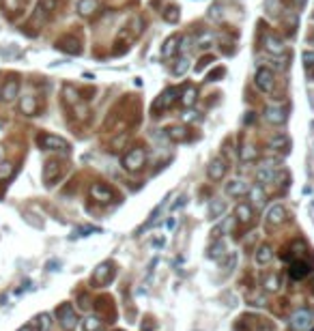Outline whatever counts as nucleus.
Here are the masks:
<instances>
[{"instance_id":"obj_2","label":"nucleus","mask_w":314,"mask_h":331,"mask_svg":"<svg viewBox=\"0 0 314 331\" xmlns=\"http://www.w3.org/2000/svg\"><path fill=\"white\" fill-rule=\"evenodd\" d=\"M176 99H179V90H176L174 86H168L163 93L157 97V99L153 101L151 106V112L153 114H159V112H166V110H170L176 103Z\"/></svg>"},{"instance_id":"obj_44","label":"nucleus","mask_w":314,"mask_h":331,"mask_svg":"<svg viewBox=\"0 0 314 331\" xmlns=\"http://www.w3.org/2000/svg\"><path fill=\"white\" fill-rule=\"evenodd\" d=\"M209 15H211L213 19H218V22H220V19H222V6H220V4H213L211 9H209Z\"/></svg>"},{"instance_id":"obj_20","label":"nucleus","mask_w":314,"mask_h":331,"mask_svg":"<svg viewBox=\"0 0 314 331\" xmlns=\"http://www.w3.org/2000/svg\"><path fill=\"white\" fill-rule=\"evenodd\" d=\"M97 9H99V0H80V2H78V13H80L82 17L95 15Z\"/></svg>"},{"instance_id":"obj_39","label":"nucleus","mask_w":314,"mask_h":331,"mask_svg":"<svg viewBox=\"0 0 314 331\" xmlns=\"http://www.w3.org/2000/svg\"><path fill=\"white\" fill-rule=\"evenodd\" d=\"M302 61H304V67L306 69H312L314 67V52H304V54H302Z\"/></svg>"},{"instance_id":"obj_18","label":"nucleus","mask_w":314,"mask_h":331,"mask_svg":"<svg viewBox=\"0 0 314 331\" xmlns=\"http://www.w3.org/2000/svg\"><path fill=\"white\" fill-rule=\"evenodd\" d=\"M37 99L32 95H24L22 99H19V112L26 114V116H35L37 114Z\"/></svg>"},{"instance_id":"obj_11","label":"nucleus","mask_w":314,"mask_h":331,"mask_svg":"<svg viewBox=\"0 0 314 331\" xmlns=\"http://www.w3.org/2000/svg\"><path fill=\"white\" fill-rule=\"evenodd\" d=\"M247 192H250V185L241 179H233L231 183H226V194L233 198H243L247 196Z\"/></svg>"},{"instance_id":"obj_49","label":"nucleus","mask_w":314,"mask_h":331,"mask_svg":"<svg viewBox=\"0 0 314 331\" xmlns=\"http://www.w3.org/2000/svg\"><path fill=\"white\" fill-rule=\"evenodd\" d=\"M119 331H121V329H119Z\"/></svg>"},{"instance_id":"obj_45","label":"nucleus","mask_w":314,"mask_h":331,"mask_svg":"<svg viewBox=\"0 0 314 331\" xmlns=\"http://www.w3.org/2000/svg\"><path fill=\"white\" fill-rule=\"evenodd\" d=\"M86 232H99V228H90V226H86V228L76 230V237H86Z\"/></svg>"},{"instance_id":"obj_5","label":"nucleus","mask_w":314,"mask_h":331,"mask_svg":"<svg viewBox=\"0 0 314 331\" xmlns=\"http://www.w3.org/2000/svg\"><path fill=\"white\" fill-rule=\"evenodd\" d=\"M56 316H58V321H61L63 329H67V331H71L78 325V314H76L71 303H63V306L56 310Z\"/></svg>"},{"instance_id":"obj_4","label":"nucleus","mask_w":314,"mask_h":331,"mask_svg":"<svg viewBox=\"0 0 314 331\" xmlns=\"http://www.w3.org/2000/svg\"><path fill=\"white\" fill-rule=\"evenodd\" d=\"M254 84L263 90V93H271L276 86V73L269 67H258L256 75H254Z\"/></svg>"},{"instance_id":"obj_19","label":"nucleus","mask_w":314,"mask_h":331,"mask_svg":"<svg viewBox=\"0 0 314 331\" xmlns=\"http://www.w3.org/2000/svg\"><path fill=\"white\" fill-rule=\"evenodd\" d=\"M284 217H286V211H284L282 204H273L271 209L267 211V222H269L271 226H280L284 222Z\"/></svg>"},{"instance_id":"obj_16","label":"nucleus","mask_w":314,"mask_h":331,"mask_svg":"<svg viewBox=\"0 0 314 331\" xmlns=\"http://www.w3.org/2000/svg\"><path fill=\"white\" fill-rule=\"evenodd\" d=\"M19 93V82L15 80V77H11V80H6V84L2 88H0V99L4 101H13Z\"/></svg>"},{"instance_id":"obj_31","label":"nucleus","mask_w":314,"mask_h":331,"mask_svg":"<svg viewBox=\"0 0 314 331\" xmlns=\"http://www.w3.org/2000/svg\"><path fill=\"white\" fill-rule=\"evenodd\" d=\"M252 196V202L254 206H263L265 204V194H263V187L256 185V187H250V192H247Z\"/></svg>"},{"instance_id":"obj_8","label":"nucleus","mask_w":314,"mask_h":331,"mask_svg":"<svg viewBox=\"0 0 314 331\" xmlns=\"http://www.w3.org/2000/svg\"><path fill=\"white\" fill-rule=\"evenodd\" d=\"M61 174H63V166L58 164V161H48V164L43 166V181H45V185L52 187V185H56V181L61 179Z\"/></svg>"},{"instance_id":"obj_32","label":"nucleus","mask_w":314,"mask_h":331,"mask_svg":"<svg viewBox=\"0 0 314 331\" xmlns=\"http://www.w3.org/2000/svg\"><path fill=\"white\" fill-rule=\"evenodd\" d=\"M226 211V204L222 202V200H213L211 206H209V215H211V219H220V215Z\"/></svg>"},{"instance_id":"obj_13","label":"nucleus","mask_w":314,"mask_h":331,"mask_svg":"<svg viewBox=\"0 0 314 331\" xmlns=\"http://www.w3.org/2000/svg\"><path fill=\"white\" fill-rule=\"evenodd\" d=\"M179 43H181V37H176V35L168 37L166 41H163V45H161V58L163 61H170V58L179 52Z\"/></svg>"},{"instance_id":"obj_28","label":"nucleus","mask_w":314,"mask_h":331,"mask_svg":"<svg viewBox=\"0 0 314 331\" xmlns=\"http://www.w3.org/2000/svg\"><path fill=\"white\" fill-rule=\"evenodd\" d=\"M289 146H291V140L286 138V135H276L271 142H269V148H273V151H289Z\"/></svg>"},{"instance_id":"obj_46","label":"nucleus","mask_w":314,"mask_h":331,"mask_svg":"<svg viewBox=\"0 0 314 331\" xmlns=\"http://www.w3.org/2000/svg\"><path fill=\"white\" fill-rule=\"evenodd\" d=\"M183 121H200V116H198V112H187V114H183Z\"/></svg>"},{"instance_id":"obj_43","label":"nucleus","mask_w":314,"mask_h":331,"mask_svg":"<svg viewBox=\"0 0 314 331\" xmlns=\"http://www.w3.org/2000/svg\"><path fill=\"white\" fill-rule=\"evenodd\" d=\"M265 286H267V290H269V293L278 290V277H276V275H269V277H267V282H265Z\"/></svg>"},{"instance_id":"obj_27","label":"nucleus","mask_w":314,"mask_h":331,"mask_svg":"<svg viewBox=\"0 0 314 331\" xmlns=\"http://www.w3.org/2000/svg\"><path fill=\"white\" fill-rule=\"evenodd\" d=\"M273 258V250L269 248V245H260V248L256 250V263L258 265H269Z\"/></svg>"},{"instance_id":"obj_42","label":"nucleus","mask_w":314,"mask_h":331,"mask_svg":"<svg viewBox=\"0 0 314 331\" xmlns=\"http://www.w3.org/2000/svg\"><path fill=\"white\" fill-rule=\"evenodd\" d=\"M213 61H215V58H213L211 54H209V56H202V58H200V63H198V65H196V71H202V69H205V67H207V65H211Z\"/></svg>"},{"instance_id":"obj_38","label":"nucleus","mask_w":314,"mask_h":331,"mask_svg":"<svg viewBox=\"0 0 314 331\" xmlns=\"http://www.w3.org/2000/svg\"><path fill=\"white\" fill-rule=\"evenodd\" d=\"M256 148L254 146H243L241 148V161H252V159H256Z\"/></svg>"},{"instance_id":"obj_1","label":"nucleus","mask_w":314,"mask_h":331,"mask_svg":"<svg viewBox=\"0 0 314 331\" xmlns=\"http://www.w3.org/2000/svg\"><path fill=\"white\" fill-rule=\"evenodd\" d=\"M37 144L43 148V151H58V153H69V142L61 138V135L54 133H39L37 135Z\"/></svg>"},{"instance_id":"obj_41","label":"nucleus","mask_w":314,"mask_h":331,"mask_svg":"<svg viewBox=\"0 0 314 331\" xmlns=\"http://www.w3.org/2000/svg\"><path fill=\"white\" fill-rule=\"evenodd\" d=\"M228 230H233V217H228V219H224V224L220 226L218 230H215V235L218 237H222V232H228Z\"/></svg>"},{"instance_id":"obj_35","label":"nucleus","mask_w":314,"mask_h":331,"mask_svg":"<svg viewBox=\"0 0 314 331\" xmlns=\"http://www.w3.org/2000/svg\"><path fill=\"white\" fill-rule=\"evenodd\" d=\"M185 132H187L185 127H170V129H168V135H170L172 140H187L189 135H187Z\"/></svg>"},{"instance_id":"obj_6","label":"nucleus","mask_w":314,"mask_h":331,"mask_svg":"<svg viewBox=\"0 0 314 331\" xmlns=\"http://www.w3.org/2000/svg\"><path fill=\"white\" fill-rule=\"evenodd\" d=\"M56 50L65 52V54H69V56H78V54L82 52L80 39L74 37V35H65V37H61V39L56 41Z\"/></svg>"},{"instance_id":"obj_30","label":"nucleus","mask_w":314,"mask_h":331,"mask_svg":"<svg viewBox=\"0 0 314 331\" xmlns=\"http://www.w3.org/2000/svg\"><path fill=\"white\" fill-rule=\"evenodd\" d=\"M82 327H84V331H103V323L97 319V316H88V319H84Z\"/></svg>"},{"instance_id":"obj_9","label":"nucleus","mask_w":314,"mask_h":331,"mask_svg":"<svg viewBox=\"0 0 314 331\" xmlns=\"http://www.w3.org/2000/svg\"><path fill=\"white\" fill-rule=\"evenodd\" d=\"M265 50L269 52V54H273V56H280V54H284V50H286V45H284V41L280 39L278 35H273V32H267L265 35Z\"/></svg>"},{"instance_id":"obj_24","label":"nucleus","mask_w":314,"mask_h":331,"mask_svg":"<svg viewBox=\"0 0 314 331\" xmlns=\"http://www.w3.org/2000/svg\"><path fill=\"white\" fill-rule=\"evenodd\" d=\"M252 215H254V211H252V206L250 204H239L237 209H235V217L239 219L241 224H250L252 222Z\"/></svg>"},{"instance_id":"obj_34","label":"nucleus","mask_w":314,"mask_h":331,"mask_svg":"<svg viewBox=\"0 0 314 331\" xmlns=\"http://www.w3.org/2000/svg\"><path fill=\"white\" fill-rule=\"evenodd\" d=\"M187 69H189V61H187V56H181L179 61H176V65L172 67V73H174V75H183Z\"/></svg>"},{"instance_id":"obj_14","label":"nucleus","mask_w":314,"mask_h":331,"mask_svg":"<svg viewBox=\"0 0 314 331\" xmlns=\"http://www.w3.org/2000/svg\"><path fill=\"white\" fill-rule=\"evenodd\" d=\"M90 196H93V200H97V202H110V200H112V190L103 183H95L90 187Z\"/></svg>"},{"instance_id":"obj_50","label":"nucleus","mask_w":314,"mask_h":331,"mask_svg":"<svg viewBox=\"0 0 314 331\" xmlns=\"http://www.w3.org/2000/svg\"><path fill=\"white\" fill-rule=\"evenodd\" d=\"M312 331H314V329H312Z\"/></svg>"},{"instance_id":"obj_10","label":"nucleus","mask_w":314,"mask_h":331,"mask_svg":"<svg viewBox=\"0 0 314 331\" xmlns=\"http://www.w3.org/2000/svg\"><path fill=\"white\" fill-rule=\"evenodd\" d=\"M114 271H112V265L110 263H101L99 267L95 269L93 273V284H97V286H103V284H108L110 280H112Z\"/></svg>"},{"instance_id":"obj_21","label":"nucleus","mask_w":314,"mask_h":331,"mask_svg":"<svg viewBox=\"0 0 314 331\" xmlns=\"http://www.w3.org/2000/svg\"><path fill=\"white\" fill-rule=\"evenodd\" d=\"M179 97H181V106L192 108L194 103H196V86H192V84H185L183 90L179 93Z\"/></svg>"},{"instance_id":"obj_48","label":"nucleus","mask_w":314,"mask_h":331,"mask_svg":"<svg viewBox=\"0 0 314 331\" xmlns=\"http://www.w3.org/2000/svg\"><path fill=\"white\" fill-rule=\"evenodd\" d=\"M17 331H35V329H32V327H30V325H24V327H22V329H17Z\"/></svg>"},{"instance_id":"obj_37","label":"nucleus","mask_w":314,"mask_h":331,"mask_svg":"<svg viewBox=\"0 0 314 331\" xmlns=\"http://www.w3.org/2000/svg\"><path fill=\"white\" fill-rule=\"evenodd\" d=\"M11 174H13V164H11V161H0V181L11 179Z\"/></svg>"},{"instance_id":"obj_33","label":"nucleus","mask_w":314,"mask_h":331,"mask_svg":"<svg viewBox=\"0 0 314 331\" xmlns=\"http://www.w3.org/2000/svg\"><path fill=\"white\" fill-rule=\"evenodd\" d=\"M213 41H215L213 32H205V35H200L198 39H196V45H198L200 50H209L213 45Z\"/></svg>"},{"instance_id":"obj_40","label":"nucleus","mask_w":314,"mask_h":331,"mask_svg":"<svg viewBox=\"0 0 314 331\" xmlns=\"http://www.w3.org/2000/svg\"><path fill=\"white\" fill-rule=\"evenodd\" d=\"M224 75H226V69H224V67H218L215 71H211V73H209L207 80H209V82H218L220 77H224Z\"/></svg>"},{"instance_id":"obj_15","label":"nucleus","mask_w":314,"mask_h":331,"mask_svg":"<svg viewBox=\"0 0 314 331\" xmlns=\"http://www.w3.org/2000/svg\"><path fill=\"white\" fill-rule=\"evenodd\" d=\"M226 170H228V166H226V161L222 159V157H215L211 164H209V177H211L213 181H222V179H224Z\"/></svg>"},{"instance_id":"obj_29","label":"nucleus","mask_w":314,"mask_h":331,"mask_svg":"<svg viewBox=\"0 0 314 331\" xmlns=\"http://www.w3.org/2000/svg\"><path fill=\"white\" fill-rule=\"evenodd\" d=\"M63 97H65V103H67V106H76V103L80 101V93H78L74 86H69V84L63 88Z\"/></svg>"},{"instance_id":"obj_47","label":"nucleus","mask_w":314,"mask_h":331,"mask_svg":"<svg viewBox=\"0 0 314 331\" xmlns=\"http://www.w3.org/2000/svg\"><path fill=\"white\" fill-rule=\"evenodd\" d=\"M243 123H245V125H252V123H254V112H247L245 119H243Z\"/></svg>"},{"instance_id":"obj_23","label":"nucleus","mask_w":314,"mask_h":331,"mask_svg":"<svg viewBox=\"0 0 314 331\" xmlns=\"http://www.w3.org/2000/svg\"><path fill=\"white\" fill-rule=\"evenodd\" d=\"M50 327H52V316L48 312L37 314L35 321H32V329L35 331H50Z\"/></svg>"},{"instance_id":"obj_3","label":"nucleus","mask_w":314,"mask_h":331,"mask_svg":"<svg viewBox=\"0 0 314 331\" xmlns=\"http://www.w3.org/2000/svg\"><path fill=\"white\" fill-rule=\"evenodd\" d=\"M145 161H147V153L142 151V148H132V151L121 159V164L127 172H138L140 168L145 166Z\"/></svg>"},{"instance_id":"obj_17","label":"nucleus","mask_w":314,"mask_h":331,"mask_svg":"<svg viewBox=\"0 0 314 331\" xmlns=\"http://www.w3.org/2000/svg\"><path fill=\"white\" fill-rule=\"evenodd\" d=\"M289 273H291L293 280H304V277L310 273V265L306 261H291Z\"/></svg>"},{"instance_id":"obj_12","label":"nucleus","mask_w":314,"mask_h":331,"mask_svg":"<svg viewBox=\"0 0 314 331\" xmlns=\"http://www.w3.org/2000/svg\"><path fill=\"white\" fill-rule=\"evenodd\" d=\"M265 119L271 123V125H282L286 121V110L282 106H267L265 108Z\"/></svg>"},{"instance_id":"obj_22","label":"nucleus","mask_w":314,"mask_h":331,"mask_svg":"<svg viewBox=\"0 0 314 331\" xmlns=\"http://www.w3.org/2000/svg\"><path fill=\"white\" fill-rule=\"evenodd\" d=\"M278 168H269V166H260L258 170H256V179H258V183H271L273 179L278 177Z\"/></svg>"},{"instance_id":"obj_7","label":"nucleus","mask_w":314,"mask_h":331,"mask_svg":"<svg viewBox=\"0 0 314 331\" xmlns=\"http://www.w3.org/2000/svg\"><path fill=\"white\" fill-rule=\"evenodd\" d=\"M312 325V312L308 310H295L291 316V327L293 331H306Z\"/></svg>"},{"instance_id":"obj_26","label":"nucleus","mask_w":314,"mask_h":331,"mask_svg":"<svg viewBox=\"0 0 314 331\" xmlns=\"http://www.w3.org/2000/svg\"><path fill=\"white\" fill-rule=\"evenodd\" d=\"M207 256L213 258V261H222V258L226 256V243L222 241V239H220V241H215L211 248H209V254Z\"/></svg>"},{"instance_id":"obj_25","label":"nucleus","mask_w":314,"mask_h":331,"mask_svg":"<svg viewBox=\"0 0 314 331\" xmlns=\"http://www.w3.org/2000/svg\"><path fill=\"white\" fill-rule=\"evenodd\" d=\"M161 17L166 19L168 24H176V22H179V17H181V9L176 4H168L166 9L161 11Z\"/></svg>"},{"instance_id":"obj_36","label":"nucleus","mask_w":314,"mask_h":331,"mask_svg":"<svg viewBox=\"0 0 314 331\" xmlns=\"http://www.w3.org/2000/svg\"><path fill=\"white\" fill-rule=\"evenodd\" d=\"M161 209H163V202H159V204H157L155 206V209H153V213H151V217H149V222L145 224V226H142V228L138 230V232H142V230H147V228H151V226L157 222V217H159V213H161Z\"/></svg>"}]
</instances>
